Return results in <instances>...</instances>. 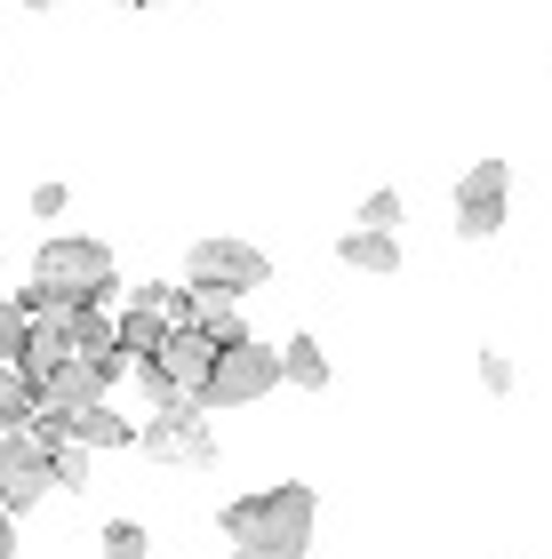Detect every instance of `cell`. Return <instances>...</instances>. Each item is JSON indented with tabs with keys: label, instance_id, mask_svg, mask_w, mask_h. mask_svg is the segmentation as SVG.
Segmentation results:
<instances>
[{
	"label": "cell",
	"instance_id": "cell-15",
	"mask_svg": "<svg viewBox=\"0 0 552 559\" xmlns=\"http://www.w3.org/2000/svg\"><path fill=\"white\" fill-rule=\"evenodd\" d=\"M481 392H496V400L513 392V360H505V352H481Z\"/></svg>",
	"mask_w": 552,
	"mask_h": 559
},
{
	"label": "cell",
	"instance_id": "cell-16",
	"mask_svg": "<svg viewBox=\"0 0 552 559\" xmlns=\"http://www.w3.org/2000/svg\"><path fill=\"white\" fill-rule=\"evenodd\" d=\"M16 336H24V312L0 296V360H16Z\"/></svg>",
	"mask_w": 552,
	"mask_h": 559
},
{
	"label": "cell",
	"instance_id": "cell-22",
	"mask_svg": "<svg viewBox=\"0 0 552 559\" xmlns=\"http://www.w3.org/2000/svg\"><path fill=\"white\" fill-rule=\"evenodd\" d=\"M0 264H9V257H0Z\"/></svg>",
	"mask_w": 552,
	"mask_h": 559
},
{
	"label": "cell",
	"instance_id": "cell-11",
	"mask_svg": "<svg viewBox=\"0 0 552 559\" xmlns=\"http://www.w3.org/2000/svg\"><path fill=\"white\" fill-rule=\"evenodd\" d=\"M72 440L81 448H129L137 431H129V416H113L105 400H89V408H72Z\"/></svg>",
	"mask_w": 552,
	"mask_h": 559
},
{
	"label": "cell",
	"instance_id": "cell-5",
	"mask_svg": "<svg viewBox=\"0 0 552 559\" xmlns=\"http://www.w3.org/2000/svg\"><path fill=\"white\" fill-rule=\"evenodd\" d=\"M129 448H144L168 472H209L216 464V431H209V408H200V400H185V408H153V424H144Z\"/></svg>",
	"mask_w": 552,
	"mask_h": 559
},
{
	"label": "cell",
	"instance_id": "cell-21",
	"mask_svg": "<svg viewBox=\"0 0 552 559\" xmlns=\"http://www.w3.org/2000/svg\"><path fill=\"white\" fill-rule=\"evenodd\" d=\"M0 72H9V57H0Z\"/></svg>",
	"mask_w": 552,
	"mask_h": 559
},
{
	"label": "cell",
	"instance_id": "cell-3",
	"mask_svg": "<svg viewBox=\"0 0 552 559\" xmlns=\"http://www.w3.org/2000/svg\"><path fill=\"white\" fill-rule=\"evenodd\" d=\"M265 280H272V257H265L257 240L209 233V240L185 248V288H192V296H233V304H240V296H257Z\"/></svg>",
	"mask_w": 552,
	"mask_h": 559
},
{
	"label": "cell",
	"instance_id": "cell-2",
	"mask_svg": "<svg viewBox=\"0 0 552 559\" xmlns=\"http://www.w3.org/2000/svg\"><path fill=\"white\" fill-rule=\"evenodd\" d=\"M113 296V248L89 240V233H57L33 257V280H24V296H9L24 320L40 312H64V304H105Z\"/></svg>",
	"mask_w": 552,
	"mask_h": 559
},
{
	"label": "cell",
	"instance_id": "cell-19",
	"mask_svg": "<svg viewBox=\"0 0 552 559\" xmlns=\"http://www.w3.org/2000/svg\"><path fill=\"white\" fill-rule=\"evenodd\" d=\"M120 9H161V0H120Z\"/></svg>",
	"mask_w": 552,
	"mask_h": 559
},
{
	"label": "cell",
	"instance_id": "cell-18",
	"mask_svg": "<svg viewBox=\"0 0 552 559\" xmlns=\"http://www.w3.org/2000/svg\"><path fill=\"white\" fill-rule=\"evenodd\" d=\"M0 559H16V520L0 512Z\"/></svg>",
	"mask_w": 552,
	"mask_h": 559
},
{
	"label": "cell",
	"instance_id": "cell-9",
	"mask_svg": "<svg viewBox=\"0 0 552 559\" xmlns=\"http://www.w3.org/2000/svg\"><path fill=\"white\" fill-rule=\"evenodd\" d=\"M272 368H281V384H296V392H329V352H320L313 336H289L281 352H272Z\"/></svg>",
	"mask_w": 552,
	"mask_h": 559
},
{
	"label": "cell",
	"instance_id": "cell-17",
	"mask_svg": "<svg viewBox=\"0 0 552 559\" xmlns=\"http://www.w3.org/2000/svg\"><path fill=\"white\" fill-rule=\"evenodd\" d=\"M64 200H72L64 185H33V216H64Z\"/></svg>",
	"mask_w": 552,
	"mask_h": 559
},
{
	"label": "cell",
	"instance_id": "cell-4",
	"mask_svg": "<svg viewBox=\"0 0 552 559\" xmlns=\"http://www.w3.org/2000/svg\"><path fill=\"white\" fill-rule=\"evenodd\" d=\"M272 384H281V368H272V344H257V336H240V344H224L216 360H209V376H200V408H248V400H265Z\"/></svg>",
	"mask_w": 552,
	"mask_h": 559
},
{
	"label": "cell",
	"instance_id": "cell-12",
	"mask_svg": "<svg viewBox=\"0 0 552 559\" xmlns=\"http://www.w3.org/2000/svg\"><path fill=\"white\" fill-rule=\"evenodd\" d=\"M24 416H33V384H24V376L0 360V431H16Z\"/></svg>",
	"mask_w": 552,
	"mask_h": 559
},
{
	"label": "cell",
	"instance_id": "cell-14",
	"mask_svg": "<svg viewBox=\"0 0 552 559\" xmlns=\"http://www.w3.org/2000/svg\"><path fill=\"white\" fill-rule=\"evenodd\" d=\"M105 559H144V520H105Z\"/></svg>",
	"mask_w": 552,
	"mask_h": 559
},
{
	"label": "cell",
	"instance_id": "cell-20",
	"mask_svg": "<svg viewBox=\"0 0 552 559\" xmlns=\"http://www.w3.org/2000/svg\"><path fill=\"white\" fill-rule=\"evenodd\" d=\"M24 9H57V0H24Z\"/></svg>",
	"mask_w": 552,
	"mask_h": 559
},
{
	"label": "cell",
	"instance_id": "cell-13",
	"mask_svg": "<svg viewBox=\"0 0 552 559\" xmlns=\"http://www.w3.org/2000/svg\"><path fill=\"white\" fill-rule=\"evenodd\" d=\"M400 209H409V200H400L392 185H376V192L361 200V224H368V233H400Z\"/></svg>",
	"mask_w": 552,
	"mask_h": 559
},
{
	"label": "cell",
	"instance_id": "cell-6",
	"mask_svg": "<svg viewBox=\"0 0 552 559\" xmlns=\"http://www.w3.org/2000/svg\"><path fill=\"white\" fill-rule=\"evenodd\" d=\"M505 209H513V168L505 160H481L457 176V240H496L505 233Z\"/></svg>",
	"mask_w": 552,
	"mask_h": 559
},
{
	"label": "cell",
	"instance_id": "cell-8",
	"mask_svg": "<svg viewBox=\"0 0 552 559\" xmlns=\"http://www.w3.org/2000/svg\"><path fill=\"white\" fill-rule=\"evenodd\" d=\"M153 360L168 368V384H177V392H200V376H209V360H216V352L200 344L192 328H168V336L153 344Z\"/></svg>",
	"mask_w": 552,
	"mask_h": 559
},
{
	"label": "cell",
	"instance_id": "cell-10",
	"mask_svg": "<svg viewBox=\"0 0 552 559\" xmlns=\"http://www.w3.org/2000/svg\"><path fill=\"white\" fill-rule=\"evenodd\" d=\"M337 257L353 272H368V280H385V272H400V233H368V224H353Z\"/></svg>",
	"mask_w": 552,
	"mask_h": 559
},
{
	"label": "cell",
	"instance_id": "cell-7",
	"mask_svg": "<svg viewBox=\"0 0 552 559\" xmlns=\"http://www.w3.org/2000/svg\"><path fill=\"white\" fill-rule=\"evenodd\" d=\"M48 488H57V479H48V448L33 440V431H0V512H33V503L48 496Z\"/></svg>",
	"mask_w": 552,
	"mask_h": 559
},
{
	"label": "cell",
	"instance_id": "cell-1",
	"mask_svg": "<svg viewBox=\"0 0 552 559\" xmlns=\"http://www.w3.org/2000/svg\"><path fill=\"white\" fill-rule=\"evenodd\" d=\"M313 512H320V496L305 479H281V488H257V496L224 503L216 527H224V544H233V559H305Z\"/></svg>",
	"mask_w": 552,
	"mask_h": 559
}]
</instances>
